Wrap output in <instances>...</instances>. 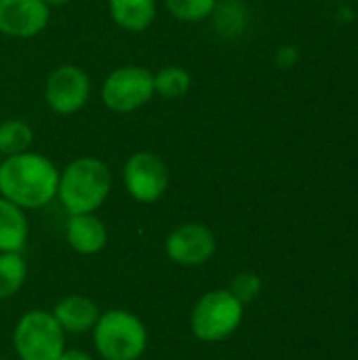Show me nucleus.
I'll return each instance as SVG.
<instances>
[{
	"mask_svg": "<svg viewBox=\"0 0 358 360\" xmlns=\"http://www.w3.org/2000/svg\"><path fill=\"white\" fill-rule=\"evenodd\" d=\"M51 17L44 0H0V34L11 38L38 36Z\"/></svg>",
	"mask_w": 358,
	"mask_h": 360,
	"instance_id": "nucleus-9",
	"label": "nucleus"
},
{
	"mask_svg": "<svg viewBox=\"0 0 358 360\" xmlns=\"http://www.w3.org/2000/svg\"><path fill=\"white\" fill-rule=\"evenodd\" d=\"M27 268L19 253H0V300L15 295L23 281Z\"/></svg>",
	"mask_w": 358,
	"mask_h": 360,
	"instance_id": "nucleus-17",
	"label": "nucleus"
},
{
	"mask_svg": "<svg viewBox=\"0 0 358 360\" xmlns=\"http://www.w3.org/2000/svg\"><path fill=\"white\" fill-rule=\"evenodd\" d=\"M53 316L63 331L84 333L91 327H95V323L99 319V310L91 300H87L82 295H70L57 304Z\"/></svg>",
	"mask_w": 358,
	"mask_h": 360,
	"instance_id": "nucleus-12",
	"label": "nucleus"
},
{
	"mask_svg": "<svg viewBox=\"0 0 358 360\" xmlns=\"http://www.w3.org/2000/svg\"><path fill=\"white\" fill-rule=\"evenodd\" d=\"M112 188V175L99 158H76L59 175L57 196L70 215L93 213L103 205Z\"/></svg>",
	"mask_w": 358,
	"mask_h": 360,
	"instance_id": "nucleus-2",
	"label": "nucleus"
},
{
	"mask_svg": "<svg viewBox=\"0 0 358 360\" xmlns=\"http://www.w3.org/2000/svg\"><path fill=\"white\" fill-rule=\"evenodd\" d=\"M108 232L99 217L93 213H80L72 215L68 221V243L74 251L82 255L99 253L106 247Z\"/></svg>",
	"mask_w": 358,
	"mask_h": 360,
	"instance_id": "nucleus-11",
	"label": "nucleus"
},
{
	"mask_svg": "<svg viewBox=\"0 0 358 360\" xmlns=\"http://www.w3.org/2000/svg\"><path fill=\"white\" fill-rule=\"evenodd\" d=\"M27 240V219L15 202L0 196V253H19Z\"/></svg>",
	"mask_w": 358,
	"mask_h": 360,
	"instance_id": "nucleus-14",
	"label": "nucleus"
},
{
	"mask_svg": "<svg viewBox=\"0 0 358 360\" xmlns=\"http://www.w3.org/2000/svg\"><path fill=\"white\" fill-rule=\"evenodd\" d=\"M192 76L179 65H167L154 74V93L165 99H179L190 91Z\"/></svg>",
	"mask_w": 358,
	"mask_h": 360,
	"instance_id": "nucleus-16",
	"label": "nucleus"
},
{
	"mask_svg": "<svg viewBox=\"0 0 358 360\" xmlns=\"http://www.w3.org/2000/svg\"><path fill=\"white\" fill-rule=\"evenodd\" d=\"M59 171L42 154L21 152L0 162V194L21 209H40L57 196Z\"/></svg>",
	"mask_w": 358,
	"mask_h": 360,
	"instance_id": "nucleus-1",
	"label": "nucleus"
},
{
	"mask_svg": "<svg viewBox=\"0 0 358 360\" xmlns=\"http://www.w3.org/2000/svg\"><path fill=\"white\" fill-rule=\"evenodd\" d=\"M228 291L245 306V304L253 302V300L260 295V291H262V281H260V276L253 274V272H241V274L234 276V281H232V285H230Z\"/></svg>",
	"mask_w": 358,
	"mask_h": 360,
	"instance_id": "nucleus-19",
	"label": "nucleus"
},
{
	"mask_svg": "<svg viewBox=\"0 0 358 360\" xmlns=\"http://www.w3.org/2000/svg\"><path fill=\"white\" fill-rule=\"evenodd\" d=\"M13 344L21 360H59L63 354V329L53 314L32 310L19 319Z\"/></svg>",
	"mask_w": 358,
	"mask_h": 360,
	"instance_id": "nucleus-4",
	"label": "nucleus"
},
{
	"mask_svg": "<svg viewBox=\"0 0 358 360\" xmlns=\"http://www.w3.org/2000/svg\"><path fill=\"white\" fill-rule=\"evenodd\" d=\"M59 360H93L87 352H80V350H70V352H65L63 350V354L59 356Z\"/></svg>",
	"mask_w": 358,
	"mask_h": 360,
	"instance_id": "nucleus-20",
	"label": "nucleus"
},
{
	"mask_svg": "<svg viewBox=\"0 0 358 360\" xmlns=\"http://www.w3.org/2000/svg\"><path fill=\"white\" fill-rule=\"evenodd\" d=\"M124 188L137 202H156L169 188V169L154 152H135L122 169Z\"/></svg>",
	"mask_w": 358,
	"mask_h": 360,
	"instance_id": "nucleus-7",
	"label": "nucleus"
},
{
	"mask_svg": "<svg viewBox=\"0 0 358 360\" xmlns=\"http://www.w3.org/2000/svg\"><path fill=\"white\" fill-rule=\"evenodd\" d=\"M95 348L106 360H137L148 344L143 323L127 310H110L95 323Z\"/></svg>",
	"mask_w": 358,
	"mask_h": 360,
	"instance_id": "nucleus-3",
	"label": "nucleus"
},
{
	"mask_svg": "<svg viewBox=\"0 0 358 360\" xmlns=\"http://www.w3.org/2000/svg\"><path fill=\"white\" fill-rule=\"evenodd\" d=\"M0 360H2V359H0Z\"/></svg>",
	"mask_w": 358,
	"mask_h": 360,
	"instance_id": "nucleus-23",
	"label": "nucleus"
},
{
	"mask_svg": "<svg viewBox=\"0 0 358 360\" xmlns=\"http://www.w3.org/2000/svg\"><path fill=\"white\" fill-rule=\"evenodd\" d=\"M243 321V304L230 291H211L192 310V331L203 342L230 338Z\"/></svg>",
	"mask_w": 358,
	"mask_h": 360,
	"instance_id": "nucleus-5",
	"label": "nucleus"
},
{
	"mask_svg": "<svg viewBox=\"0 0 358 360\" xmlns=\"http://www.w3.org/2000/svg\"><path fill=\"white\" fill-rule=\"evenodd\" d=\"M0 158H2V156H0ZM0 162H2V160H0Z\"/></svg>",
	"mask_w": 358,
	"mask_h": 360,
	"instance_id": "nucleus-22",
	"label": "nucleus"
},
{
	"mask_svg": "<svg viewBox=\"0 0 358 360\" xmlns=\"http://www.w3.org/2000/svg\"><path fill=\"white\" fill-rule=\"evenodd\" d=\"M154 97V74L139 65H124L114 70L101 89L106 108L118 114H129L146 105Z\"/></svg>",
	"mask_w": 358,
	"mask_h": 360,
	"instance_id": "nucleus-6",
	"label": "nucleus"
},
{
	"mask_svg": "<svg viewBox=\"0 0 358 360\" xmlns=\"http://www.w3.org/2000/svg\"><path fill=\"white\" fill-rule=\"evenodd\" d=\"M165 249L179 266H200L213 257L215 236L203 224H184L169 234Z\"/></svg>",
	"mask_w": 358,
	"mask_h": 360,
	"instance_id": "nucleus-10",
	"label": "nucleus"
},
{
	"mask_svg": "<svg viewBox=\"0 0 358 360\" xmlns=\"http://www.w3.org/2000/svg\"><path fill=\"white\" fill-rule=\"evenodd\" d=\"M116 25L127 32H143L156 17V0H108Z\"/></svg>",
	"mask_w": 358,
	"mask_h": 360,
	"instance_id": "nucleus-13",
	"label": "nucleus"
},
{
	"mask_svg": "<svg viewBox=\"0 0 358 360\" xmlns=\"http://www.w3.org/2000/svg\"><path fill=\"white\" fill-rule=\"evenodd\" d=\"M34 141V131L25 120L11 118L0 124V156L27 152Z\"/></svg>",
	"mask_w": 358,
	"mask_h": 360,
	"instance_id": "nucleus-15",
	"label": "nucleus"
},
{
	"mask_svg": "<svg viewBox=\"0 0 358 360\" xmlns=\"http://www.w3.org/2000/svg\"><path fill=\"white\" fill-rule=\"evenodd\" d=\"M49 6H63V4H68L70 0H44Z\"/></svg>",
	"mask_w": 358,
	"mask_h": 360,
	"instance_id": "nucleus-21",
	"label": "nucleus"
},
{
	"mask_svg": "<svg viewBox=\"0 0 358 360\" xmlns=\"http://www.w3.org/2000/svg\"><path fill=\"white\" fill-rule=\"evenodd\" d=\"M91 95V78L78 65H59L46 78L44 99L57 114H76Z\"/></svg>",
	"mask_w": 358,
	"mask_h": 360,
	"instance_id": "nucleus-8",
	"label": "nucleus"
},
{
	"mask_svg": "<svg viewBox=\"0 0 358 360\" xmlns=\"http://www.w3.org/2000/svg\"><path fill=\"white\" fill-rule=\"evenodd\" d=\"M165 6L175 19L196 23L213 15L217 0H165Z\"/></svg>",
	"mask_w": 358,
	"mask_h": 360,
	"instance_id": "nucleus-18",
	"label": "nucleus"
}]
</instances>
